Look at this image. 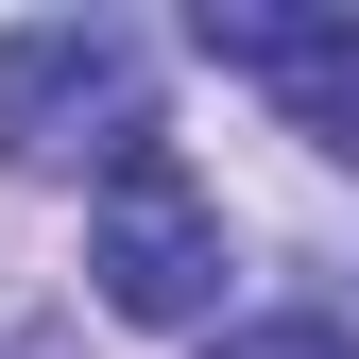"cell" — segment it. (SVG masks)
Segmentation results:
<instances>
[{
    "label": "cell",
    "mask_w": 359,
    "mask_h": 359,
    "mask_svg": "<svg viewBox=\"0 0 359 359\" xmlns=\"http://www.w3.org/2000/svg\"><path fill=\"white\" fill-rule=\"evenodd\" d=\"M154 137V69L120 18H18L0 34V171H86Z\"/></svg>",
    "instance_id": "cell-1"
},
{
    "label": "cell",
    "mask_w": 359,
    "mask_h": 359,
    "mask_svg": "<svg viewBox=\"0 0 359 359\" xmlns=\"http://www.w3.org/2000/svg\"><path fill=\"white\" fill-rule=\"evenodd\" d=\"M86 274H103L120 325H205V308H222V205H205V171L171 154V137H137V154L103 171Z\"/></svg>",
    "instance_id": "cell-2"
},
{
    "label": "cell",
    "mask_w": 359,
    "mask_h": 359,
    "mask_svg": "<svg viewBox=\"0 0 359 359\" xmlns=\"http://www.w3.org/2000/svg\"><path fill=\"white\" fill-rule=\"evenodd\" d=\"M189 34H205V69H257V86H274L308 154H342V171H359V18H274V0H205Z\"/></svg>",
    "instance_id": "cell-3"
},
{
    "label": "cell",
    "mask_w": 359,
    "mask_h": 359,
    "mask_svg": "<svg viewBox=\"0 0 359 359\" xmlns=\"http://www.w3.org/2000/svg\"><path fill=\"white\" fill-rule=\"evenodd\" d=\"M205 359H359V342L325 325V308H257V325H222Z\"/></svg>",
    "instance_id": "cell-4"
}]
</instances>
